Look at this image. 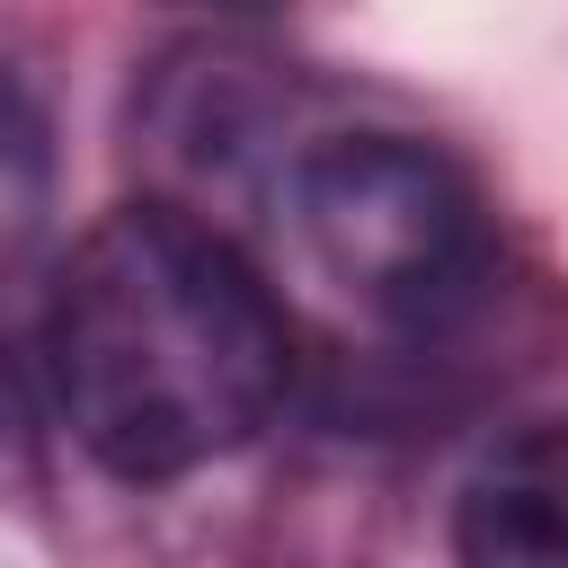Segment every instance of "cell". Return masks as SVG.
<instances>
[{
    "label": "cell",
    "mask_w": 568,
    "mask_h": 568,
    "mask_svg": "<svg viewBox=\"0 0 568 568\" xmlns=\"http://www.w3.org/2000/svg\"><path fill=\"white\" fill-rule=\"evenodd\" d=\"M44 373L80 453L133 488L240 453L293 382L266 275L178 204H115L44 293Z\"/></svg>",
    "instance_id": "obj_1"
},
{
    "label": "cell",
    "mask_w": 568,
    "mask_h": 568,
    "mask_svg": "<svg viewBox=\"0 0 568 568\" xmlns=\"http://www.w3.org/2000/svg\"><path fill=\"white\" fill-rule=\"evenodd\" d=\"M293 222L320 275L382 328L435 337L488 293V213L470 178L408 133H337L302 151Z\"/></svg>",
    "instance_id": "obj_2"
},
{
    "label": "cell",
    "mask_w": 568,
    "mask_h": 568,
    "mask_svg": "<svg viewBox=\"0 0 568 568\" xmlns=\"http://www.w3.org/2000/svg\"><path fill=\"white\" fill-rule=\"evenodd\" d=\"M462 568H568V417L515 426L453 497Z\"/></svg>",
    "instance_id": "obj_3"
},
{
    "label": "cell",
    "mask_w": 568,
    "mask_h": 568,
    "mask_svg": "<svg viewBox=\"0 0 568 568\" xmlns=\"http://www.w3.org/2000/svg\"><path fill=\"white\" fill-rule=\"evenodd\" d=\"M36 195H44V160H36V124L9 106V89H0V257L27 240V222H36Z\"/></svg>",
    "instance_id": "obj_4"
},
{
    "label": "cell",
    "mask_w": 568,
    "mask_h": 568,
    "mask_svg": "<svg viewBox=\"0 0 568 568\" xmlns=\"http://www.w3.org/2000/svg\"><path fill=\"white\" fill-rule=\"evenodd\" d=\"M204 9H275V0H204Z\"/></svg>",
    "instance_id": "obj_5"
}]
</instances>
